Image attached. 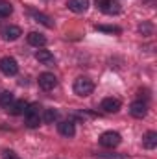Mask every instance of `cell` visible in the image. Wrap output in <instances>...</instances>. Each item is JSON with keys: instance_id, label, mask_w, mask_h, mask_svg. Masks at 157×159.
I'll list each match as a JSON object with an SVG mask.
<instances>
[{"instance_id": "obj_1", "label": "cell", "mask_w": 157, "mask_h": 159, "mask_svg": "<svg viewBox=\"0 0 157 159\" xmlns=\"http://www.w3.org/2000/svg\"><path fill=\"white\" fill-rule=\"evenodd\" d=\"M92 91H94V83H92L91 78L79 76V78L74 81V93H76L78 96H89Z\"/></svg>"}, {"instance_id": "obj_2", "label": "cell", "mask_w": 157, "mask_h": 159, "mask_svg": "<svg viewBox=\"0 0 157 159\" xmlns=\"http://www.w3.org/2000/svg\"><path fill=\"white\" fill-rule=\"evenodd\" d=\"M120 141H122V137L117 131H105V133L100 135V144L105 146V148H115V146L120 144Z\"/></svg>"}, {"instance_id": "obj_3", "label": "cell", "mask_w": 157, "mask_h": 159, "mask_svg": "<svg viewBox=\"0 0 157 159\" xmlns=\"http://www.w3.org/2000/svg\"><path fill=\"white\" fill-rule=\"evenodd\" d=\"M0 70L6 76H15L19 72V63L13 57H2L0 59Z\"/></svg>"}, {"instance_id": "obj_4", "label": "cell", "mask_w": 157, "mask_h": 159, "mask_svg": "<svg viewBox=\"0 0 157 159\" xmlns=\"http://www.w3.org/2000/svg\"><path fill=\"white\" fill-rule=\"evenodd\" d=\"M37 81H39V87L43 91H52V89L57 85V78H56L54 74H50V72H43Z\"/></svg>"}, {"instance_id": "obj_5", "label": "cell", "mask_w": 157, "mask_h": 159, "mask_svg": "<svg viewBox=\"0 0 157 159\" xmlns=\"http://www.w3.org/2000/svg\"><path fill=\"white\" fill-rule=\"evenodd\" d=\"M98 7L105 15H117V13H120V4L115 2V0H98Z\"/></svg>"}, {"instance_id": "obj_6", "label": "cell", "mask_w": 157, "mask_h": 159, "mask_svg": "<svg viewBox=\"0 0 157 159\" xmlns=\"http://www.w3.org/2000/svg\"><path fill=\"white\" fill-rule=\"evenodd\" d=\"M129 113H131L135 119H142V117H146V113H148V106H146L144 102L137 100V102H133V104L129 106Z\"/></svg>"}, {"instance_id": "obj_7", "label": "cell", "mask_w": 157, "mask_h": 159, "mask_svg": "<svg viewBox=\"0 0 157 159\" xmlns=\"http://www.w3.org/2000/svg\"><path fill=\"white\" fill-rule=\"evenodd\" d=\"M22 35V30L19 26H4L2 28V37L6 41H15Z\"/></svg>"}, {"instance_id": "obj_8", "label": "cell", "mask_w": 157, "mask_h": 159, "mask_svg": "<svg viewBox=\"0 0 157 159\" xmlns=\"http://www.w3.org/2000/svg\"><path fill=\"white\" fill-rule=\"evenodd\" d=\"M67 6L74 13H85L89 9V0H69Z\"/></svg>"}, {"instance_id": "obj_9", "label": "cell", "mask_w": 157, "mask_h": 159, "mask_svg": "<svg viewBox=\"0 0 157 159\" xmlns=\"http://www.w3.org/2000/svg\"><path fill=\"white\" fill-rule=\"evenodd\" d=\"M26 107H28V104L24 100H17V102H11L6 109H7L9 115H22L26 111Z\"/></svg>"}, {"instance_id": "obj_10", "label": "cell", "mask_w": 157, "mask_h": 159, "mask_svg": "<svg viewBox=\"0 0 157 159\" xmlns=\"http://www.w3.org/2000/svg\"><path fill=\"white\" fill-rule=\"evenodd\" d=\"M57 129H59V133L65 135V137H72V135L76 133V128H74V124H72L70 120H61V122L57 124Z\"/></svg>"}, {"instance_id": "obj_11", "label": "cell", "mask_w": 157, "mask_h": 159, "mask_svg": "<svg viewBox=\"0 0 157 159\" xmlns=\"http://www.w3.org/2000/svg\"><path fill=\"white\" fill-rule=\"evenodd\" d=\"M102 109L105 113H117L120 109V100H117V98H105L102 102Z\"/></svg>"}, {"instance_id": "obj_12", "label": "cell", "mask_w": 157, "mask_h": 159, "mask_svg": "<svg viewBox=\"0 0 157 159\" xmlns=\"http://www.w3.org/2000/svg\"><path fill=\"white\" fill-rule=\"evenodd\" d=\"M35 59H37L39 63H43V65H54V63H56V57H54L48 50H37Z\"/></svg>"}, {"instance_id": "obj_13", "label": "cell", "mask_w": 157, "mask_h": 159, "mask_svg": "<svg viewBox=\"0 0 157 159\" xmlns=\"http://www.w3.org/2000/svg\"><path fill=\"white\" fill-rule=\"evenodd\" d=\"M28 43L32 44V46H44L46 44V37L43 35V34H37V32H30L28 34Z\"/></svg>"}, {"instance_id": "obj_14", "label": "cell", "mask_w": 157, "mask_h": 159, "mask_svg": "<svg viewBox=\"0 0 157 159\" xmlns=\"http://www.w3.org/2000/svg\"><path fill=\"white\" fill-rule=\"evenodd\" d=\"M142 144H144V148L154 150L157 146V133L155 131H148V133L144 135V139H142Z\"/></svg>"}, {"instance_id": "obj_15", "label": "cell", "mask_w": 157, "mask_h": 159, "mask_svg": "<svg viewBox=\"0 0 157 159\" xmlns=\"http://www.w3.org/2000/svg\"><path fill=\"white\" fill-rule=\"evenodd\" d=\"M13 13V6L7 0H0V17H9Z\"/></svg>"}, {"instance_id": "obj_16", "label": "cell", "mask_w": 157, "mask_h": 159, "mask_svg": "<svg viewBox=\"0 0 157 159\" xmlns=\"http://www.w3.org/2000/svg\"><path fill=\"white\" fill-rule=\"evenodd\" d=\"M39 122H41L39 113H26V126L28 128H35V126H39Z\"/></svg>"}, {"instance_id": "obj_17", "label": "cell", "mask_w": 157, "mask_h": 159, "mask_svg": "<svg viewBox=\"0 0 157 159\" xmlns=\"http://www.w3.org/2000/svg\"><path fill=\"white\" fill-rule=\"evenodd\" d=\"M43 120H44L46 124H52L54 120H57V111H56V109H46L44 115H43Z\"/></svg>"}, {"instance_id": "obj_18", "label": "cell", "mask_w": 157, "mask_h": 159, "mask_svg": "<svg viewBox=\"0 0 157 159\" xmlns=\"http://www.w3.org/2000/svg\"><path fill=\"white\" fill-rule=\"evenodd\" d=\"M34 17L37 19V22H41V24H44L46 28H52L54 24H52V20L46 17V15H43V13H34Z\"/></svg>"}, {"instance_id": "obj_19", "label": "cell", "mask_w": 157, "mask_h": 159, "mask_svg": "<svg viewBox=\"0 0 157 159\" xmlns=\"http://www.w3.org/2000/svg\"><path fill=\"white\" fill-rule=\"evenodd\" d=\"M11 102H13V94H11V93H7V91H6V93H2V94H0V106L7 107Z\"/></svg>"}, {"instance_id": "obj_20", "label": "cell", "mask_w": 157, "mask_h": 159, "mask_svg": "<svg viewBox=\"0 0 157 159\" xmlns=\"http://www.w3.org/2000/svg\"><path fill=\"white\" fill-rule=\"evenodd\" d=\"M96 30L98 32H107V34H120V28L118 26H104V24H98Z\"/></svg>"}, {"instance_id": "obj_21", "label": "cell", "mask_w": 157, "mask_h": 159, "mask_svg": "<svg viewBox=\"0 0 157 159\" xmlns=\"http://www.w3.org/2000/svg\"><path fill=\"white\" fill-rule=\"evenodd\" d=\"M2 157L4 159H20L19 154H15L13 150H4V152H2Z\"/></svg>"}, {"instance_id": "obj_22", "label": "cell", "mask_w": 157, "mask_h": 159, "mask_svg": "<svg viewBox=\"0 0 157 159\" xmlns=\"http://www.w3.org/2000/svg\"><path fill=\"white\" fill-rule=\"evenodd\" d=\"M139 30H141V32H146V34H150V30H152V26H150V24H146V26H141Z\"/></svg>"}]
</instances>
